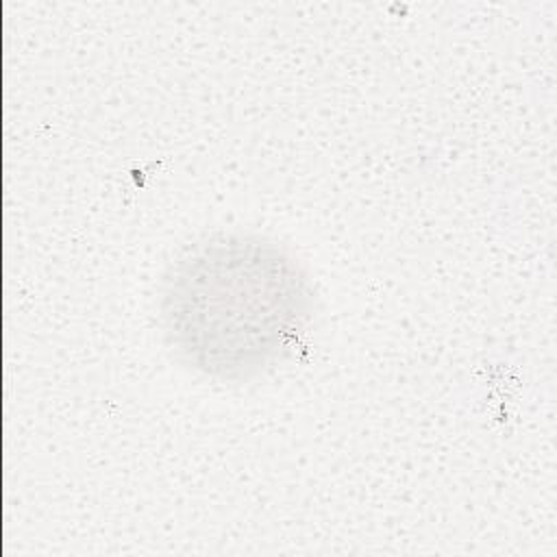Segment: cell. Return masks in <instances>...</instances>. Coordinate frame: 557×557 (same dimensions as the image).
Segmentation results:
<instances>
[{
	"label": "cell",
	"mask_w": 557,
	"mask_h": 557,
	"mask_svg": "<svg viewBox=\"0 0 557 557\" xmlns=\"http://www.w3.org/2000/svg\"><path fill=\"white\" fill-rule=\"evenodd\" d=\"M307 281L283 250L228 237L178 265L165 289L176 348L215 374H246L278 357L309 315Z\"/></svg>",
	"instance_id": "obj_1"
}]
</instances>
